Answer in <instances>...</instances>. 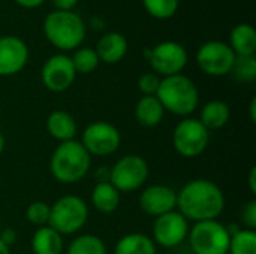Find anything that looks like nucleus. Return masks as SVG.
<instances>
[{"instance_id": "5", "label": "nucleus", "mask_w": 256, "mask_h": 254, "mask_svg": "<svg viewBox=\"0 0 256 254\" xmlns=\"http://www.w3.org/2000/svg\"><path fill=\"white\" fill-rule=\"evenodd\" d=\"M88 220L87 204L74 195H68L54 202L50 213L48 226L63 235H74L81 231Z\"/></svg>"}, {"instance_id": "21", "label": "nucleus", "mask_w": 256, "mask_h": 254, "mask_svg": "<svg viewBox=\"0 0 256 254\" xmlns=\"http://www.w3.org/2000/svg\"><path fill=\"white\" fill-rule=\"evenodd\" d=\"M92 204L102 214L114 213L120 205V192L110 183H98L92 192Z\"/></svg>"}, {"instance_id": "31", "label": "nucleus", "mask_w": 256, "mask_h": 254, "mask_svg": "<svg viewBox=\"0 0 256 254\" xmlns=\"http://www.w3.org/2000/svg\"><path fill=\"white\" fill-rule=\"evenodd\" d=\"M242 220L244 223V226L249 231H255L256 228V201L248 202V205L243 208L242 213Z\"/></svg>"}, {"instance_id": "3", "label": "nucleus", "mask_w": 256, "mask_h": 254, "mask_svg": "<svg viewBox=\"0 0 256 254\" xmlns=\"http://www.w3.org/2000/svg\"><path fill=\"white\" fill-rule=\"evenodd\" d=\"M86 24L74 10H52L44 19V33L46 40L62 49L75 51L86 39Z\"/></svg>"}, {"instance_id": "10", "label": "nucleus", "mask_w": 256, "mask_h": 254, "mask_svg": "<svg viewBox=\"0 0 256 254\" xmlns=\"http://www.w3.org/2000/svg\"><path fill=\"white\" fill-rule=\"evenodd\" d=\"M236 57L226 42L207 40L196 52V63L200 69L210 76H225L231 73Z\"/></svg>"}, {"instance_id": "18", "label": "nucleus", "mask_w": 256, "mask_h": 254, "mask_svg": "<svg viewBox=\"0 0 256 254\" xmlns=\"http://www.w3.org/2000/svg\"><path fill=\"white\" fill-rule=\"evenodd\" d=\"M228 45L237 57L255 55L256 52V31L250 24H238L231 30Z\"/></svg>"}, {"instance_id": "23", "label": "nucleus", "mask_w": 256, "mask_h": 254, "mask_svg": "<svg viewBox=\"0 0 256 254\" xmlns=\"http://www.w3.org/2000/svg\"><path fill=\"white\" fill-rule=\"evenodd\" d=\"M114 254H156V244L144 234H128L117 241Z\"/></svg>"}, {"instance_id": "11", "label": "nucleus", "mask_w": 256, "mask_h": 254, "mask_svg": "<svg viewBox=\"0 0 256 254\" xmlns=\"http://www.w3.org/2000/svg\"><path fill=\"white\" fill-rule=\"evenodd\" d=\"M122 142L120 132L116 126L106 121H94L88 124L82 132L81 144L90 156H111Z\"/></svg>"}, {"instance_id": "36", "label": "nucleus", "mask_w": 256, "mask_h": 254, "mask_svg": "<svg viewBox=\"0 0 256 254\" xmlns=\"http://www.w3.org/2000/svg\"><path fill=\"white\" fill-rule=\"evenodd\" d=\"M249 112H250V120L252 123L256 121V99H252L250 102V106H249Z\"/></svg>"}, {"instance_id": "4", "label": "nucleus", "mask_w": 256, "mask_h": 254, "mask_svg": "<svg viewBox=\"0 0 256 254\" xmlns=\"http://www.w3.org/2000/svg\"><path fill=\"white\" fill-rule=\"evenodd\" d=\"M156 97L165 111L178 117L190 115L200 103L198 87L190 78L182 73L162 78Z\"/></svg>"}, {"instance_id": "16", "label": "nucleus", "mask_w": 256, "mask_h": 254, "mask_svg": "<svg viewBox=\"0 0 256 254\" xmlns=\"http://www.w3.org/2000/svg\"><path fill=\"white\" fill-rule=\"evenodd\" d=\"M94 51L100 61L106 64H116L128 54V39L118 31L105 33L98 40Z\"/></svg>"}, {"instance_id": "35", "label": "nucleus", "mask_w": 256, "mask_h": 254, "mask_svg": "<svg viewBox=\"0 0 256 254\" xmlns=\"http://www.w3.org/2000/svg\"><path fill=\"white\" fill-rule=\"evenodd\" d=\"M249 189H250V192L255 195L256 193V168H252L250 169V174H249Z\"/></svg>"}, {"instance_id": "17", "label": "nucleus", "mask_w": 256, "mask_h": 254, "mask_svg": "<svg viewBox=\"0 0 256 254\" xmlns=\"http://www.w3.org/2000/svg\"><path fill=\"white\" fill-rule=\"evenodd\" d=\"M46 132L51 138L68 142L74 141L78 132V126L75 118L66 111H52L46 118Z\"/></svg>"}, {"instance_id": "32", "label": "nucleus", "mask_w": 256, "mask_h": 254, "mask_svg": "<svg viewBox=\"0 0 256 254\" xmlns=\"http://www.w3.org/2000/svg\"><path fill=\"white\" fill-rule=\"evenodd\" d=\"M80 0H51L54 10H74Z\"/></svg>"}, {"instance_id": "1", "label": "nucleus", "mask_w": 256, "mask_h": 254, "mask_svg": "<svg viewBox=\"0 0 256 254\" xmlns=\"http://www.w3.org/2000/svg\"><path fill=\"white\" fill-rule=\"evenodd\" d=\"M176 208L188 222L218 220L225 210V196L216 183L198 178L180 189Z\"/></svg>"}, {"instance_id": "12", "label": "nucleus", "mask_w": 256, "mask_h": 254, "mask_svg": "<svg viewBox=\"0 0 256 254\" xmlns=\"http://www.w3.org/2000/svg\"><path fill=\"white\" fill-rule=\"evenodd\" d=\"M189 235V223L178 211H170L156 217L153 225V243L165 249L180 246Z\"/></svg>"}, {"instance_id": "2", "label": "nucleus", "mask_w": 256, "mask_h": 254, "mask_svg": "<svg viewBox=\"0 0 256 254\" xmlns=\"http://www.w3.org/2000/svg\"><path fill=\"white\" fill-rule=\"evenodd\" d=\"M92 166V156L80 141L60 142L50 160L52 177L62 184H74L81 181Z\"/></svg>"}, {"instance_id": "8", "label": "nucleus", "mask_w": 256, "mask_h": 254, "mask_svg": "<svg viewBox=\"0 0 256 254\" xmlns=\"http://www.w3.org/2000/svg\"><path fill=\"white\" fill-rule=\"evenodd\" d=\"M146 58L158 76L166 78L182 73L188 64V51L176 40H165L146 49Z\"/></svg>"}, {"instance_id": "14", "label": "nucleus", "mask_w": 256, "mask_h": 254, "mask_svg": "<svg viewBox=\"0 0 256 254\" xmlns=\"http://www.w3.org/2000/svg\"><path fill=\"white\" fill-rule=\"evenodd\" d=\"M28 61V46L16 36L0 37V76L20 73Z\"/></svg>"}, {"instance_id": "24", "label": "nucleus", "mask_w": 256, "mask_h": 254, "mask_svg": "<svg viewBox=\"0 0 256 254\" xmlns=\"http://www.w3.org/2000/svg\"><path fill=\"white\" fill-rule=\"evenodd\" d=\"M66 254H106L105 243L96 235L76 237L68 247Z\"/></svg>"}, {"instance_id": "20", "label": "nucleus", "mask_w": 256, "mask_h": 254, "mask_svg": "<svg viewBox=\"0 0 256 254\" xmlns=\"http://www.w3.org/2000/svg\"><path fill=\"white\" fill-rule=\"evenodd\" d=\"M230 118L231 109L228 103H225L224 100H212L206 103L200 114V121L208 132L222 129L224 126L228 124Z\"/></svg>"}, {"instance_id": "38", "label": "nucleus", "mask_w": 256, "mask_h": 254, "mask_svg": "<svg viewBox=\"0 0 256 254\" xmlns=\"http://www.w3.org/2000/svg\"><path fill=\"white\" fill-rule=\"evenodd\" d=\"M4 145H6V141H4V136H3V133L0 132V154L4 151Z\"/></svg>"}, {"instance_id": "28", "label": "nucleus", "mask_w": 256, "mask_h": 254, "mask_svg": "<svg viewBox=\"0 0 256 254\" xmlns=\"http://www.w3.org/2000/svg\"><path fill=\"white\" fill-rule=\"evenodd\" d=\"M236 78L242 82H254L256 79V58L255 55L236 57L232 70Z\"/></svg>"}, {"instance_id": "29", "label": "nucleus", "mask_w": 256, "mask_h": 254, "mask_svg": "<svg viewBox=\"0 0 256 254\" xmlns=\"http://www.w3.org/2000/svg\"><path fill=\"white\" fill-rule=\"evenodd\" d=\"M50 213H51V207L46 204V202H42V201H36V202H32L26 211V217L27 220L34 225V226H46L48 225V220H50Z\"/></svg>"}, {"instance_id": "26", "label": "nucleus", "mask_w": 256, "mask_h": 254, "mask_svg": "<svg viewBox=\"0 0 256 254\" xmlns=\"http://www.w3.org/2000/svg\"><path fill=\"white\" fill-rule=\"evenodd\" d=\"M70 60L76 73H92L93 70H96L100 61L94 48H87V46L82 48L80 46L78 49H75Z\"/></svg>"}, {"instance_id": "15", "label": "nucleus", "mask_w": 256, "mask_h": 254, "mask_svg": "<svg viewBox=\"0 0 256 254\" xmlns=\"http://www.w3.org/2000/svg\"><path fill=\"white\" fill-rule=\"evenodd\" d=\"M177 205V192L168 186L154 184L147 187L140 196L141 210L153 217L164 216L170 211H174Z\"/></svg>"}, {"instance_id": "33", "label": "nucleus", "mask_w": 256, "mask_h": 254, "mask_svg": "<svg viewBox=\"0 0 256 254\" xmlns=\"http://www.w3.org/2000/svg\"><path fill=\"white\" fill-rule=\"evenodd\" d=\"M0 240H2L8 247H10V246L16 241V232H15L12 228H8V229H4V231L0 234Z\"/></svg>"}, {"instance_id": "27", "label": "nucleus", "mask_w": 256, "mask_h": 254, "mask_svg": "<svg viewBox=\"0 0 256 254\" xmlns=\"http://www.w3.org/2000/svg\"><path fill=\"white\" fill-rule=\"evenodd\" d=\"M142 6L153 18L170 19L177 13L180 0H142Z\"/></svg>"}, {"instance_id": "30", "label": "nucleus", "mask_w": 256, "mask_h": 254, "mask_svg": "<svg viewBox=\"0 0 256 254\" xmlns=\"http://www.w3.org/2000/svg\"><path fill=\"white\" fill-rule=\"evenodd\" d=\"M160 84V76L156 73H142L138 79V88L144 96H156Z\"/></svg>"}, {"instance_id": "34", "label": "nucleus", "mask_w": 256, "mask_h": 254, "mask_svg": "<svg viewBox=\"0 0 256 254\" xmlns=\"http://www.w3.org/2000/svg\"><path fill=\"white\" fill-rule=\"evenodd\" d=\"M16 4H20L21 7H27V9H34L38 6H40L45 0H15Z\"/></svg>"}, {"instance_id": "6", "label": "nucleus", "mask_w": 256, "mask_h": 254, "mask_svg": "<svg viewBox=\"0 0 256 254\" xmlns=\"http://www.w3.org/2000/svg\"><path fill=\"white\" fill-rule=\"evenodd\" d=\"M188 238L195 254H228L231 234L218 220H207L195 223Z\"/></svg>"}, {"instance_id": "9", "label": "nucleus", "mask_w": 256, "mask_h": 254, "mask_svg": "<svg viewBox=\"0 0 256 254\" xmlns=\"http://www.w3.org/2000/svg\"><path fill=\"white\" fill-rule=\"evenodd\" d=\"M208 141V130L196 118H184L176 126L172 133V145L176 151L186 159L201 156L206 151Z\"/></svg>"}, {"instance_id": "22", "label": "nucleus", "mask_w": 256, "mask_h": 254, "mask_svg": "<svg viewBox=\"0 0 256 254\" xmlns=\"http://www.w3.org/2000/svg\"><path fill=\"white\" fill-rule=\"evenodd\" d=\"M32 250L34 254H62L63 237L52 228L42 226L32 238Z\"/></svg>"}, {"instance_id": "25", "label": "nucleus", "mask_w": 256, "mask_h": 254, "mask_svg": "<svg viewBox=\"0 0 256 254\" xmlns=\"http://www.w3.org/2000/svg\"><path fill=\"white\" fill-rule=\"evenodd\" d=\"M228 254H256L255 231L242 229L231 234Z\"/></svg>"}, {"instance_id": "19", "label": "nucleus", "mask_w": 256, "mask_h": 254, "mask_svg": "<svg viewBox=\"0 0 256 254\" xmlns=\"http://www.w3.org/2000/svg\"><path fill=\"white\" fill-rule=\"evenodd\" d=\"M165 109L156 96H142L135 106V118L144 127H156L162 123Z\"/></svg>"}, {"instance_id": "13", "label": "nucleus", "mask_w": 256, "mask_h": 254, "mask_svg": "<svg viewBox=\"0 0 256 254\" xmlns=\"http://www.w3.org/2000/svg\"><path fill=\"white\" fill-rule=\"evenodd\" d=\"M76 72L74 69L69 55L56 54L51 55L42 66L40 79L46 90L52 93H62L68 90L75 81Z\"/></svg>"}, {"instance_id": "7", "label": "nucleus", "mask_w": 256, "mask_h": 254, "mask_svg": "<svg viewBox=\"0 0 256 254\" xmlns=\"http://www.w3.org/2000/svg\"><path fill=\"white\" fill-rule=\"evenodd\" d=\"M148 172L150 168L144 157L128 154L116 162V165L110 171L108 181L120 193H132L146 184Z\"/></svg>"}, {"instance_id": "37", "label": "nucleus", "mask_w": 256, "mask_h": 254, "mask_svg": "<svg viewBox=\"0 0 256 254\" xmlns=\"http://www.w3.org/2000/svg\"><path fill=\"white\" fill-rule=\"evenodd\" d=\"M0 254H10V249L0 240Z\"/></svg>"}]
</instances>
